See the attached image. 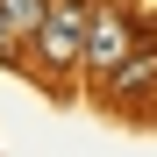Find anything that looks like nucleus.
<instances>
[{
    "label": "nucleus",
    "mask_w": 157,
    "mask_h": 157,
    "mask_svg": "<svg viewBox=\"0 0 157 157\" xmlns=\"http://www.w3.org/2000/svg\"><path fill=\"white\" fill-rule=\"evenodd\" d=\"M86 21H93V7H86V0H64V7H50V21L36 29V50H43V64H50V71L86 64Z\"/></svg>",
    "instance_id": "1"
},
{
    "label": "nucleus",
    "mask_w": 157,
    "mask_h": 157,
    "mask_svg": "<svg viewBox=\"0 0 157 157\" xmlns=\"http://www.w3.org/2000/svg\"><path fill=\"white\" fill-rule=\"evenodd\" d=\"M121 57H136V29H128L121 14H93L86 21V64L93 71H114Z\"/></svg>",
    "instance_id": "2"
},
{
    "label": "nucleus",
    "mask_w": 157,
    "mask_h": 157,
    "mask_svg": "<svg viewBox=\"0 0 157 157\" xmlns=\"http://www.w3.org/2000/svg\"><path fill=\"white\" fill-rule=\"evenodd\" d=\"M0 14L14 21V36H36L43 21H50V0H0Z\"/></svg>",
    "instance_id": "3"
},
{
    "label": "nucleus",
    "mask_w": 157,
    "mask_h": 157,
    "mask_svg": "<svg viewBox=\"0 0 157 157\" xmlns=\"http://www.w3.org/2000/svg\"><path fill=\"white\" fill-rule=\"evenodd\" d=\"M14 43H21V36H14V21H7V14H0V57H7V50H14Z\"/></svg>",
    "instance_id": "4"
}]
</instances>
